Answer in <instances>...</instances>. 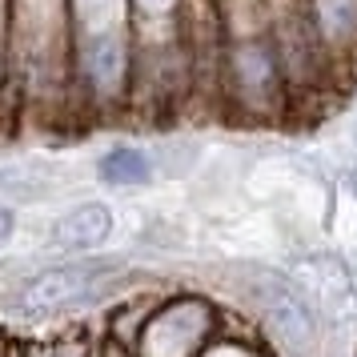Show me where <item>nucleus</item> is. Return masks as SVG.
<instances>
[{
  "label": "nucleus",
  "mask_w": 357,
  "mask_h": 357,
  "mask_svg": "<svg viewBox=\"0 0 357 357\" xmlns=\"http://www.w3.org/2000/svg\"><path fill=\"white\" fill-rule=\"evenodd\" d=\"M237 273V289L253 301L273 341L285 349L289 357H313L317 354V317H313V305H309L305 289L293 281L289 273H281L273 265H233Z\"/></svg>",
  "instance_id": "nucleus-1"
},
{
  "label": "nucleus",
  "mask_w": 357,
  "mask_h": 357,
  "mask_svg": "<svg viewBox=\"0 0 357 357\" xmlns=\"http://www.w3.org/2000/svg\"><path fill=\"white\" fill-rule=\"evenodd\" d=\"M221 89L245 113H269L285 100L289 68L269 33H237L221 52Z\"/></svg>",
  "instance_id": "nucleus-2"
},
{
  "label": "nucleus",
  "mask_w": 357,
  "mask_h": 357,
  "mask_svg": "<svg viewBox=\"0 0 357 357\" xmlns=\"http://www.w3.org/2000/svg\"><path fill=\"white\" fill-rule=\"evenodd\" d=\"M121 265L116 261H65L33 273L17 289V309L24 313H61V309L84 305L113 285Z\"/></svg>",
  "instance_id": "nucleus-3"
},
{
  "label": "nucleus",
  "mask_w": 357,
  "mask_h": 357,
  "mask_svg": "<svg viewBox=\"0 0 357 357\" xmlns=\"http://www.w3.org/2000/svg\"><path fill=\"white\" fill-rule=\"evenodd\" d=\"M213 325L209 305L201 301H181V305H169L165 313H157L149 321L145 337L137 345V354H157L169 345L165 357H197L201 345H205V329Z\"/></svg>",
  "instance_id": "nucleus-4"
},
{
  "label": "nucleus",
  "mask_w": 357,
  "mask_h": 357,
  "mask_svg": "<svg viewBox=\"0 0 357 357\" xmlns=\"http://www.w3.org/2000/svg\"><path fill=\"white\" fill-rule=\"evenodd\" d=\"M301 29H305L309 45L317 52V61L354 52L357 49V0H305Z\"/></svg>",
  "instance_id": "nucleus-5"
},
{
  "label": "nucleus",
  "mask_w": 357,
  "mask_h": 357,
  "mask_svg": "<svg viewBox=\"0 0 357 357\" xmlns=\"http://www.w3.org/2000/svg\"><path fill=\"white\" fill-rule=\"evenodd\" d=\"M113 237V209L105 201H81L52 225V245L61 253H93Z\"/></svg>",
  "instance_id": "nucleus-6"
},
{
  "label": "nucleus",
  "mask_w": 357,
  "mask_h": 357,
  "mask_svg": "<svg viewBox=\"0 0 357 357\" xmlns=\"http://www.w3.org/2000/svg\"><path fill=\"white\" fill-rule=\"evenodd\" d=\"M61 189V173L45 161H4L0 165V193L8 201H49Z\"/></svg>",
  "instance_id": "nucleus-7"
},
{
  "label": "nucleus",
  "mask_w": 357,
  "mask_h": 357,
  "mask_svg": "<svg viewBox=\"0 0 357 357\" xmlns=\"http://www.w3.org/2000/svg\"><path fill=\"white\" fill-rule=\"evenodd\" d=\"M97 177L109 189H141V185L153 181V157H149L145 149L116 145L97 161Z\"/></svg>",
  "instance_id": "nucleus-8"
},
{
  "label": "nucleus",
  "mask_w": 357,
  "mask_h": 357,
  "mask_svg": "<svg viewBox=\"0 0 357 357\" xmlns=\"http://www.w3.org/2000/svg\"><path fill=\"white\" fill-rule=\"evenodd\" d=\"M181 0H137V8L141 13H153V17H165V13H173Z\"/></svg>",
  "instance_id": "nucleus-9"
},
{
  "label": "nucleus",
  "mask_w": 357,
  "mask_h": 357,
  "mask_svg": "<svg viewBox=\"0 0 357 357\" xmlns=\"http://www.w3.org/2000/svg\"><path fill=\"white\" fill-rule=\"evenodd\" d=\"M13 237V209L8 205H0V245Z\"/></svg>",
  "instance_id": "nucleus-10"
},
{
  "label": "nucleus",
  "mask_w": 357,
  "mask_h": 357,
  "mask_svg": "<svg viewBox=\"0 0 357 357\" xmlns=\"http://www.w3.org/2000/svg\"><path fill=\"white\" fill-rule=\"evenodd\" d=\"M209 357H245V354H237V345H221V354H209Z\"/></svg>",
  "instance_id": "nucleus-11"
}]
</instances>
